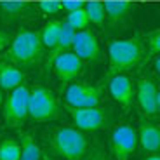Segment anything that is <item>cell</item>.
I'll return each mask as SVG.
<instances>
[{
  "instance_id": "obj_5",
  "label": "cell",
  "mask_w": 160,
  "mask_h": 160,
  "mask_svg": "<svg viewBox=\"0 0 160 160\" xmlns=\"http://www.w3.org/2000/svg\"><path fill=\"white\" fill-rule=\"evenodd\" d=\"M28 96L30 89L26 85H18L9 91V96L4 103V122L12 129L21 127L26 117H28Z\"/></svg>"
},
{
  "instance_id": "obj_26",
  "label": "cell",
  "mask_w": 160,
  "mask_h": 160,
  "mask_svg": "<svg viewBox=\"0 0 160 160\" xmlns=\"http://www.w3.org/2000/svg\"><path fill=\"white\" fill-rule=\"evenodd\" d=\"M61 5H63V9H66V11L70 12V11H75V9L84 7L85 2H84V0H63Z\"/></svg>"
},
{
  "instance_id": "obj_10",
  "label": "cell",
  "mask_w": 160,
  "mask_h": 160,
  "mask_svg": "<svg viewBox=\"0 0 160 160\" xmlns=\"http://www.w3.org/2000/svg\"><path fill=\"white\" fill-rule=\"evenodd\" d=\"M72 51L82 61H98L101 58V49L96 35L91 30H78L75 32L72 42Z\"/></svg>"
},
{
  "instance_id": "obj_22",
  "label": "cell",
  "mask_w": 160,
  "mask_h": 160,
  "mask_svg": "<svg viewBox=\"0 0 160 160\" xmlns=\"http://www.w3.org/2000/svg\"><path fill=\"white\" fill-rule=\"evenodd\" d=\"M66 23H68L75 32H78V30H85L87 28V24H89L85 9L80 7V9H75V11H70L68 16H66Z\"/></svg>"
},
{
  "instance_id": "obj_23",
  "label": "cell",
  "mask_w": 160,
  "mask_h": 160,
  "mask_svg": "<svg viewBox=\"0 0 160 160\" xmlns=\"http://www.w3.org/2000/svg\"><path fill=\"white\" fill-rule=\"evenodd\" d=\"M146 42H148V52L150 56H157L160 52V30H153L146 35Z\"/></svg>"
},
{
  "instance_id": "obj_3",
  "label": "cell",
  "mask_w": 160,
  "mask_h": 160,
  "mask_svg": "<svg viewBox=\"0 0 160 160\" xmlns=\"http://www.w3.org/2000/svg\"><path fill=\"white\" fill-rule=\"evenodd\" d=\"M51 150L66 160H84L89 153V139L77 127H59L51 134Z\"/></svg>"
},
{
  "instance_id": "obj_21",
  "label": "cell",
  "mask_w": 160,
  "mask_h": 160,
  "mask_svg": "<svg viewBox=\"0 0 160 160\" xmlns=\"http://www.w3.org/2000/svg\"><path fill=\"white\" fill-rule=\"evenodd\" d=\"M21 144L16 139H4L0 143V160H19Z\"/></svg>"
},
{
  "instance_id": "obj_2",
  "label": "cell",
  "mask_w": 160,
  "mask_h": 160,
  "mask_svg": "<svg viewBox=\"0 0 160 160\" xmlns=\"http://www.w3.org/2000/svg\"><path fill=\"white\" fill-rule=\"evenodd\" d=\"M44 58V45L38 32H21L9 42L5 61L18 66H32Z\"/></svg>"
},
{
  "instance_id": "obj_17",
  "label": "cell",
  "mask_w": 160,
  "mask_h": 160,
  "mask_svg": "<svg viewBox=\"0 0 160 160\" xmlns=\"http://www.w3.org/2000/svg\"><path fill=\"white\" fill-rule=\"evenodd\" d=\"M28 9V4L24 0H0V12L5 21L19 19Z\"/></svg>"
},
{
  "instance_id": "obj_7",
  "label": "cell",
  "mask_w": 160,
  "mask_h": 160,
  "mask_svg": "<svg viewBox=\"0 0 160 160\" xmlns=\"http://www.w3.org/2000/svg\"><path fill=\"white\" fill-rule=\"evenodd\" d=\"M68 106L75 108H89V106H99L101 101V87L84 82H72L64 92Z\"/></svg>"
},
{
  "instance_id": "obj_27",
  "label": "cell",
  "mask_w": 160,
  "mask_h": 160,
  "mask_svg": "<svg viewBox=\"0 0 160 160\" xmlns=\"http://www.w3.org/2000/svg\"><path fill=\"white\" fill-rule=\"evenodd\" d=\"M9 42H11L9 35H7L5 32H2V30H0V52H2L5 47H7V45H9Z\"/></svg>"
},
{
  "instance_id": "obj_6",
  "label": "cell",
  "mask_w": 160,
  "mask_h": 160,
  "mask_svg": "<svg viewBox=\"0 0 160 160\" xmlns=\"http://www.w3.org/2000/svg\"><path fill=\"white\" fill-rule=\"evenodd\" d=\"M68 112L78 131H87V132L99 131L108 124L110 120L108 110L101 108V106H89V108L68 106Z\"/></svg>"
},
{
  "instance_id": "obj_18",
  "label": "cell",
  "mask_w": 160,
  "mask_h": 160,
  "mask_svg": "<svg viewBox=\"0 0 160 160\" xmlns=\"http://www.w3.org/2000/svg\"><path fill=\"white\" fill-rule=\"evenodd\" d=\"M21 157L19 160H42V152L38 144L35 143V138L30 132H24L21 136Z\"/></svg>"
},
{
  "instance_id": "obj_20",
  "label": "cell",
  "mask_w": 160,
  "mask_h": 160,
  "mask_svg": "<svg viewBox=\"0 0 160 160\" xmlns=\"http://www.w3.org/2000/svg\"><path fill=\"white\" fill-rule=\"evenodd\" d=\"M85 14H87L89 23L94 24H103L104 19H106V12H104V5L98 0H92V2H85L84 5Z\"/></svg>"
},
{
  "instance_id": "obj_16",
  "label": "cell",
  "mask_w": 160,
  "mask_h": 160,
  "mask_svg": "<svg viewBox=\"0 0 160 160\" xmlns=\"http://www.w3.org/2000/svg\"><path fill=\"white\" fill-rule=\"evenodd\" d=\"M104 5V12H106V18H108L112 23H120L124 21L125 16L131 11V4L127 0H108Z\"/></svg>"
},
{
  "instance_id": "obj_19",
  "label": "cell",
  "mask_w": 160,
  "mask_h": 160,
  "mask_svg": "<svg viewBox=\"0 0 160 160\" xmlns=\"http://www.w3.org/2000/svg\"><path fill=\"white\" fill-rule=\"evenodd\" d=\"M61 26H63V21L52 19L49 21L47 24L44 26V30L40 32V40H42V45L47 49H52L58 42V37H59Z\"/></svg>"
},
{
  "instance_id": "obj_8",
  "label": "cell",
  "mask_w": 160,
  "mask_h": 160,
  "mask_svg": "<svg viewBox=\"0 0 160 160\" xmlns=\"http://www.w3.org/2000/svg\"><path fill=\"white\" fill-rule=\"evenodd\" d=\"M138 146V132L132 125H118L112 134V153L115 160H129Z\"/></svg>"
},
{
  "instance_id": "obj_14",
  "label": "cell",
  "mask_w": 160,
  "mask_h": 160,
  "mask_svg": "<svg viewBox=\"0 0 160 160\" xmlns=\"http://www.w3.org/2000/svg\"><path fill=\"white\" fill-rule=\"evenodd\" d=\"M138 143L146 153H157L160 148V129L150 122H143L138 132Z\"/></svg>"
},
{
  "instance_id": "obj_12",
  "label": "cell",
  "mask_w": 160,
  "mask_h": 160,
  "mask_svg": "<svg viewBox=\"0 0 160 160\" xmlns=\"http://www.w3.org/2000/svg\"><path fill=\"white\" fill-rule=\"evenodd\" d=\"M110 94L120 106L129 108L132 104V96H134L131 78L127 75H124V73L110 77Z\"/></svg>"
},
{
  "instance_id": "obj_15",
  "label": "cell",
  "mask_w": 160,
  "mask_h": 160,
  "mask_svg": "<svg viewBox=\"0 0 160 160\" xmlns=\"http://www.w3.org/2000/svg\"><path fill=\"white\" fill-rule=\"evenodd\" d=\"M24 73L18 66L7 63V61H0V89L2 91H12L14 87L23 84Z\"/></svg>"
},
{
  "instance_id": "obj_25",
  "label": "cell",
  "mask_w": 160,
  "mask_h": 160,
  "mask_svg": "<svg viewBox=\"0 0 160 160\" xmlns=\"http://www.w3.org/2000/svg\"><path fill=\"white\" fill-rule=\"evenodd\" d=\"M84 160H112V158H110V155L103 148H96V150H92L91 153H87Z\"/></svg>"
},
{
  "instance_id": "obj_1",
  "label": "cell",
  "mask_w": 160,
  "mask_h": 160,
  "mask_svg": "<svg viewBox=\"0 0 160 160\" xmlns=\"http://www.w3.org/2000/svg\"><path fill=\"white\" fill-rule=\"evenodd\" d=\"M143 58V44L138 37L113 40L108 47V78L132 70Z\"/></svg>"
},
{
  "instance_id": "obj_24",
  "label": "cell",
  "mask_w": 160,
  "mask_h": 160,
  "mask_svg": "<svg viewBox=\"0 0 160 160\" xmlns=\"http://www.w3.org/2000/svg\"><path fill=\"white\" fill-rule=\"evenodd\" d=\"M38 7L44 14H58L63 9V5H61L59 0H42L38 4Z\"/></svg>"
},
{
  "instance_id": "obj_13",
  "label": "cell",
  "mask_w": 160,
  "mask_h": 160,
  "mask_svg": "<svg viewBox=\"0 0 160 160\" xmlns=\"http://www.w3.org/2000/svg\"><path fill=\"white\" fill-rule=\"evenodd\" d=\"M73 37H75V30H73L72 26L64 21L63 26H61V32H59V37H58L56 45L51 49V54H49L47 59H45V68H47V70L52 68V63H54V59H56L59 54H63V52H66V51L72 49Z\"/></svg>"
},
{
  "instance_id": "obj_28",
  "label": "cell",
  "mask_w": 160,
  "mask_h": 160,
  "mask_svg": "<svg viewBox=\"0 0 160 160\" xmlns=\"http://www.w3.org/2000/svg\"><path fill=\"white\" fill-rule=\"evenodd\" d=\"M143 160H160V158H158V155H157V153H152V155H148L146 158H143Z\"/></svg>"
},
{
  "instance_id": "obj_29",
  "label": "cell",
  "mask_w": 160,
  "mask_h": 160,
  "mask_svg": "<svg viewBox=\"0 0 160 160\" xmlns=\"http://www.w3.org/2000/svg\"><path fill=\"white\" fill-rule=\"evenodd\" d=\"M0 104H2V89H0Z\"/></svg>"
},
{
  "instance_id": "obj_4",
  "label": "cell",
  "mask_w": 160,
  "mask_h": 160,
  "mask_svg": "<svg viewBox=\"0 0 160 160\" xmlns=\"http://www.w3.org/2000/svg\"><path fill=\"white\" fill-rule=\"evenodd\" d=\"M28 115L35 122H52L59 117V101L47 87H35L28 96Z\"/></svg>"
},
{
  "instance_id": "obj_11",
  "label": "cell",
  "mask_w": 160,
  "mask_h": 160,
  "mask_svg": "<svg viewBox=\"0 0 160 160\" xmlns=\"http://www.w3.org/2000/svg\"><path fill=\"white\" fill-rule=\"evenodd\" d=\"M136 99L139 108L146 117H155L160 108V96L157 91V85L152 78H141L138 84Z\"/></svg>"
},
{
  "instance_id": "obj_30",
  "label": "cell",
  "mask_w": 160,
  "mask_h": 160,
  "mask_svg": "<svg viewBox=\"0 0 160 160\" xmlns=\"http://www.w3.org/2000/svg\"><path fill=\"white\" fill-rule=\"evenodd\" d=\"M45 160H52V158H49V157H47V158H45Z\"/></svg>"
},
{
  "instance_id": "obj_9",
  "label": "cell",
  "mask_w": 160,
  "mask_h": 160,
  "mask_svg": "<svg viewBox=\"0 0 160 160\" xmlns=\"http://www.w3.org/2000/svg\"><path fill=\"white\" fill-rule=\"evenodd\" d=\"M52 68H54L58 78H59L63 84H72V82H75V80L82 75L84 61L80 59L73 51H66L54 59Z\"/></svg>"
}]
</instances>
